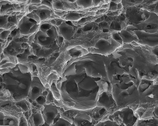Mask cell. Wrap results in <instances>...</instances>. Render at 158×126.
<instances>
[{"instance_id":"19","label":"cell","mask_w":158,"mask_h":126,"mask_svg":"<svg viewBox=\"0 0 158 126\" xmlns=\"http://www.w3.org/2000/svg\"><path fill=\"white\" fill-rule=\"evenodd\" d=\"M11 32L9 30H0V40L6 44Z\"/></svg>"},{"instance_id":"25","label":"cell","mask_w":158,"mask_h":126,"mask_svg":"<svg viewBox=\"0 0 158 126\" xmlns=\"http://www.w3.org/2000/svg\"><path fill=\"white\" fill-rule=\"evenodd\" d=\"M53 1H42L41 6H44L49 8H52V3Z\"/></svg>"},{"instance_id":"27","label":"cell","mask_w":158,"mask_h":126,"mask_svg":"<svg viewBox=\"0 0 158 126\" xmlns=\"http://www.w3.org/2000/svg\"><path fill=\"white\" fill-rule=\"evenodd\" d=\"M42 1H31V4H40L41 3Z\"/></svg>"},{"instance_id":"15","label":"cell","mask_w":158,"mask_h":126,"mask_svg":"<svg viewBox=\"0 0 158 126\" xmlns=\"http://www.w3.org/2000/svg\"><path fill=\"white\" fill-rule=\"evenodd\" d=\"M158 125V118H156L146 120H138L136 125L137 126Z\"/></svg>"},{"instance_id":"29","label":"cell","mask_w":158,"mask_h":126,"mask_svg":"<svg viewBox=\"0 0 158 126\" xmlns=\"http://www.w3.org/2000/svg\"><path fill=\"white\" fill-rule=\"evenodd\" d=\"M109 10L111 11H112L115 12L117 10V5L114 6H113L111 7H110Z\"/></svg>"},{"instance_id":"9","label":"cell","mask_w":158,"mask_h":126,"mask_svg":"<svg viewBox=\"0 0 158 126\" xmlns=\"http://www.w3.org/2000/svg\"><path fill=\"white\" fill-rule=\"evenodd\" d=\"M133 31L138 39V41L136 43L152 48L157 46L158 32L149 33L143 31Z\"/></svg>"},{"instance_id":"14","label":"cell","mask_w":158,"mask_h":126,"mask_svg":"<svg viewBox=\"0 0 158 126\" xmlns=\"http://www.w3.org/2000/svg\"><path fill=\"white\" fill-rule=\"evenodd\" d=\"M30 120L31 124V125L41 126L45 123L41 110H39L32 113Z\"/></svg>"},{"instance_id":"20","label":"cell","mask_w":158,"mask_h":126,"mask_svg":"<svg viewBox=\"0 0 158 126\" xmlns=\"http://www.w3.org/2000/svg\"><path fill=\"white\" fill-rule=\"evenodd\" d=\"M73 124L68 119L61 116L56 123L52 126H71Z\"/></svg>"},{"instance_id":"13","label":"cell","mask_w":158,"mask_h":126,"mask_svg":"<svg viewBox=\"0 0 158 126\" xmlns=\"http://www.w3.org/2000/svg\"><path fill=\"white\" fill-rule=\"evenodd\" d=\"M33 11L40 18L42 22L50 18L52 14L51 8L44 6L36 7L35 9Z\"/></svg>"},{"instance_id":"8","label":"cell","mask_w":158,"mask_h":126,"mask_svg":"<svg viewBox=\"0 0 158 126\" xmlns=\"http://www.w3.org/2000/svg\"><path fill=\"white\" fill-rule=\"evenodd\" d=\"M59 107L54 103L47 104L44 105L42 111L44 124L47 125H53L59 120L61 116L60 112Z\"/></svg>"},{"instance_id":"6","label":"cell","mask_w":158,"mask_h":126,"mask_svg":"<svg viewBox=\"0 0 158 126\" xmlns=\"http://www.w3.org/2000/svg\"><path fill=\"white\" fill-rule=\"evenodd\" d=\"M106 118L119 126H136L139 119L135 110L129 107L118 109Z\"/></svg>"},{"instance_id":"12","label":"cell","mask_w":158,"mask_h":126,"mask_svg":"<svg viewBox=\"0 0 158 126\" xmlns=\"http://www.w3.org/2000/svg\"><path fill=\"white\" fill-rule=\"evenodd\" d=\"M58 29L59 34L65 40H69L74 35V30L73 27L65 22H62L59 25Z\"/></svg>"},{"instance_id":"28","label":"cell","mask_w":158,"mask_h":126,"mask_svg":"<svg viewBox=\"0 0 158 126\" xmlns=\"http://www.w3.org/2000/svg\"><path fill=\"white\" fill-rule=\"evenodd\" d=\"M117 10H122L123 8V5L121 3L118 4L117 5Z\"/></svg>"},{"instance_id":"4","label":"cell","mask_w":158,"mask_h":126,"mask_svg":"<svg viewBox=\"0 0 158 126\" xmlns=\"http://www.w3.org/2000/svg\"><path fill=\"white\" fill-rule=\"evenodd\" d=\"M12 32L4 47L3 54L12 64L25 62L31 54L28 43L29 36L20 35L18 30Z\"/></svg>"},{"instance_id":"26","label":"cell","mask_w":158,"mask_h":126,"mask_svg":"<svg viewBox=\"0 0 158 126\" xmlns=\"http://www.w3.org/2000/svg\"><path fill=\"white\" fill-rule=\"evenodd\" d=\"M66 11H63L61 12H58L54 10V13L55 15L60 17H62L66 14Z\"/></svg>"},{"instance_id":"17","label":"cell","mask_w":158,"mask_h":126,"mask_svg":"<svg viewBox=\"0 0 158 126\" xmlns=\"http://www.w3.org/2000/svg\"><path fill=\"white\" fill-rule=\"evenodd\" d=\"M83 17L82 15L77 12H71L65 15V19L66 20L76 21L80 20Z\"/></svg>"},{"instance_id":"18","label":"cell","mask_w":158,"mask_h":126,"mask_svg":"<svg viewBox=\"0 0 158 126\" xmlns=\"http://www.w3.org/2000/svg\"><path fill=\"white\" fill-rule=\"evenodd\" d=\"M75 2L78 6L85 9L94 6L93 1H76Z\"/></svg>"},{"instance_id":"23","label":"cell","mask_w":158,"mask_h":126,"mask_svg":"<svg viewBox=\"0 0 158 126\" xmlns=\"http://www.w3.org/2000/svg\"><path fill=\"white\" fill-rule=\"evenodd\" d=\"M35 101L39 105L44 106L46 104V97L41 95L36 99Z\"/></svg>"},{"instance_id":"11","label":"cell","mask_w":158,"mask_h":126,"mask_svg":"<svg viewBox=\"0 0 158 126\" xmlns=\"http://www.w3.org/2000/svg\"><path fill=\"white\" fill-rule=\"evenodd\" d=\"M19 123L16 117L0 111V126H19Z\"/></svg>"},{"instance_id":"22","label":"cell","mask_w":158,"mask_h":126,"mask_svg":"<svg viewBox=\"0 0 158 126\" xmlns=\"http://www.w3.org/2000/svg\"><path fill=\"white\" fill-rule=\"evenodd\" d=\"M54 97L50 90L46 97V104H49L54 103Z\"/></svg>"},{"instance_id":"5","label":"cell","mask_w":158,"mask_h":126,"mask_svg":"<svg viewBox=\"0 0 158 126\" xmlns=\"http://www.w3.org/2000/svg\"><path fill=\"white\" fill-rule=\"evenodd\" d=\"M42 22L40 18L33 11L23 16L17 29L20 35L30 36L38 30Z\"/></svg>"},{"instance_id":"24","label":"cell","mask_w":158,"mask_h":126,"mask_svg":"<svg viewBox=\"0 0 158 126\" xmlns=\"http://www.w3.org/2000/svg\"><path fill=\"white\" fill-rule=\"evenodd\" d=\"M55 2H54L53 1L52 3V8L55 9L57 10H63V5L61 1H55Z\"/></svg>"},{"instance_id":"1","label":"cell","mask_w":158,"mask_h":126,"mask_svg":"<svg viewBox=\"0 0 158 126\" xmlns=\"http://www.w3.org/2000/svg\"><path fill=\"white\" fill-rule=\"evenodd\" d=\"M106 66L91 53L72 58L65 65L56 85L61 100L67 107L85 110L97 107L101 98L112 93Z\"/></svg>"},{"instance_id":"30","label":"cell","mask_w":158,"mask_h":126,"mask_svg":"<svg viewBox=\"0 0 158 126\" xmlns=\"http://www.w3.org/2000/svg\"><path fill=\"white\" fill-rule=\"evenodd\" d=\"M105 9H101L99 10V13L100 14H103V11Z\"/></svg>"},{"instance_id":"21","label":"cell","mask_w":158,"mask_h":126,"mask_svg":"<svg viewBox=\"0 0 158 126\" xmlns=\"http://www.w3.org/2000/svg\"><path fill=\"white\" fill-rule=\"evenodd\" d=\"M95 126H119L115 122L106 118L99 122Z\"/></svg>"},{"instance_id":"16","label":"cell","mask_w":158,"mask_h":126,"mask_svg":"<svg viewBox=\"0 0 158 126\" xmlns=\"http://www.w3.org/2000/svg\"><path fill=\"white\" fill-rule=\"evenodd\" d=\"M56 83V82H52L50 86V90L55 99L58 100H60L61 99V94Z\"/></svg>"},{"instance_id":"2","label":"cell","mask_w":158,"mask_h":126,"mask_svg":"<svg viewBox=\"0 0 158 126\" xmlns=\"http://www.w3.org/2000/svg\"><path fill=\"white\" fill-rule=\"evenodd\" d=\"M33 67L20 62L0 72V100L19 102L27 98L34 75Z\"/></svg>"},{"instance_id":"10","label":"cell","mask_w":158,"mask_h":126,"mask_svg":"<svg viewBox=\"0 0 158 126\" xmlns=\"http://www.w3.org/2000/svg\"><path fill=\"white\" fill-rule=\"evenodd\" d=\"M46 88L38 77L37 73H36L34 75L27 97L34 102Z\"/></svg>"},{"instance_id":"3","label":"cell","mask_w":158,"mask_h":126,"mask_svg":"<svg viewBox=\"0 0 158 126\" xmlns=\"http://www.w3.org/2000/svg\"><path fill=\"white\" fill-rule=\"evenodd\" d=\"M59 34L53 23L48 21L42 22L38 30L29 37L28 43L31 54L46 58L58 51Z\"/></svg>"},{"instance_id":"7","label":"cell","mask_w":158,"mask_h":126,"mask_svg":"<svg viewBox=\"0 0 158 126\" xmlns=\"http://www.w3.org/2000/svg\"><path fill=\"white\" fill-rule=\"evenodd\" d=\"M25 14L19 10L0 13V30L14 31L17 28L19 20Z\"/></svg>"}]
</instances>
